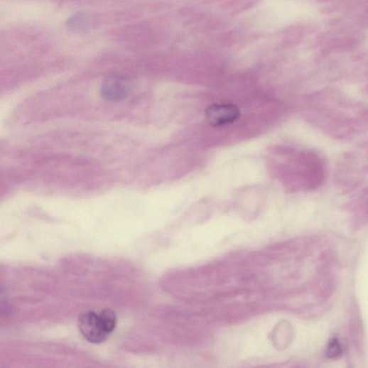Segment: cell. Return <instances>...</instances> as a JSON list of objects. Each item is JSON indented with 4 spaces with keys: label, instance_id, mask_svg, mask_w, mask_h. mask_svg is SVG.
Wrapping results in <instances>:
<instances>
[{
    "label": "cell",
    "instance_id": "6da1fadb",
    "mask_svg": "<svg viewBox=\"0 0 368 368\" xmlns=\"http://www.w3.org/2000/svg\"><path fill=\"white\" fill-rule=\"evenodd\" d=\"M78 322L80 330L88 342L101 344L107 340L109 335L103 330L96 313H83L80 315Z\"/></svg>",
    "mask_w": 368,
    "mask_h": 368
},
{
    "label": "cell",
    "instance_id": "7a4b0ae2",
    "mask_svg": "<svg viewBox=\"0 0 368 368\" xmlns=\"http://www.w3.org/2000/svg\"><path fill=\"white\" fill-rule=\"evenodd\" d=\"M100 90L101 94L105 99L120 102L126 99L130 93V81L124 77L111 75L105 78Z\"/></svg>",
    "mask_w": 368,
    "mask_h": 368
},
{
    "label": "cell",
    "instance_id": "8992f818",
    "mask_svg": "<svg viewBox=\"0 0 368 368\" xmlns=\"http://www.w3.org/2000/svg\"><path fill=\"white\" fill-rule=\"evenodd\" d=\"M11 310V305L4 290L0 287V315H7Z\"/></svg>",
    "mask_w": 368,
    "mask_h": 368
},
{
    "label": "cell",
    "instance_id": "5b68a950",
    "mask_svg": "<svg viewBox=\"0 0 368 368\" xmlns=\"http://www.w3.org/2000/svg\"><path fill=\"white\" fill-rule=\"evenodd\" d=\"M343 350L339 340L333 338L327 348V356L330 358H337L342 355Z\"/></svg>",
    "mask_w": 368,
    "mask_h": 368
},
{
    "label": "cell",
    "instance_id": "3957f363",
    "mask_svg": "<svg viewBox=\"0 0 368 368\" xmlns=\"http://www.w3.org/2000/svg\"><path fill=\"white\" fill-rule=\"evenodd\" d=\"M239 115L237 106L230 104H212L206 110L207 120L214 127L234 124Z\"/></svg>",
    "mask_w": 368,
    "mask_h": 368
},
{
    "label": "cell",
    "instance_id": "277c9868",
    "mask_svg": "<svg viewBox=\"0 0 368 368\" xmlns=\"http://www.w3.org/2000/svg\"><path fill=\"white\" fill-rule=\"evenodd\" d=\"M98 316L103 330L109 335L114 330L117 325V316L115 313L112 310L106 308L102 310Z\"/></svg>",
    "mask_w": 368,
    "mask_h": 368
}]
</instances>
